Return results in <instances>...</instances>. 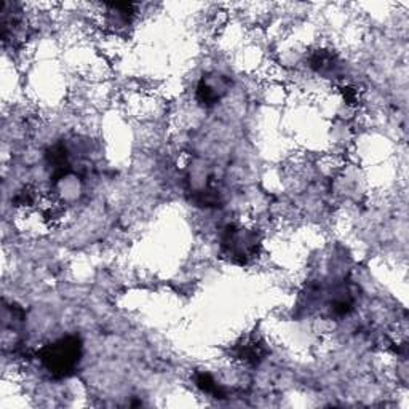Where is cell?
I'll return each mask as SVG.
<instances>
[{"label": "cell", "mask_w": 409, "mask_h": 409, "mask_svg": "<svg viewBox=\"0 0 409 409\" xmlns=\"http://www.w3.org/2000/svg\"><path fill=\"white\" fill-rule=\"evenodd\" d=\"M83 344L79 336H66L38 350V360L43 368L53 376L63 379L73 374L82 360Z\"/></svg>", "instance_id": "6da1fadb"}, {"label": "cell", "mask_w": 409, "mask_h": 409, "mask_svg": "<svg viewBox=\"0 0 409 409\" xmlns=\"http://www.w3.org/2000/svg\"><path fill=\"white\" fill-rule=\"evenodd\" d=\"M261 240L255 230L240 225H227L221 237V253L237 265H246L257 256Z\"/></svg>", "instance_id": "7a4b0ae2"}, {"label": "cell", "mask_w": 409, "mask_h": 409, "mask_svg": "<svg viewBox=\"0 0 409 409\" xmlns=\"http://www.w3.org/2000/svg\"><path fill=\"white\" fill-rule=\"evenodd\" d=\"M230 88V80L225 75L221 74H206L200 79L196 98L200 106L203 107H213L224 98Z\"/></svg>", "instance_id": "3957f363"}, {"label": "cell", "mask_w": 409, "mask_h": 409, "mask_svg": "<svg viewBox=\"0 0 409 409\" xmlns=\"http://www.w3.org/2000/svg\"><path fill=\"white\" fill-rule=\"evenodd\" d=\"M309 66L315 70L317 74L329 77V75H336L337 70H339V58H337L333 51L328 50H318L314 51L309 60Z\"/></svg>", "instance_id": "277c9868"}, {"label": "cell", "mask_w": 409, "mask_h": 409, "mask_svg": "<svg viewBox=\"0 0 409 409\" xmlns=\"http://www.w3.org/2000/svg\"><path fill=\"white\" fill-rule=\"evenodd\" d=\"M265 355H267V349L257 337H250V339L243 341L242 346L237 347L238 358L245 363H250V365H257L259 361L264 360Z\"/></svg>", "instance_id": "5b68a950"}, {"label": "cell", "mask_w": 409, "mask_h": 409, "mask_svg": "<svg viewBox=\"0 0 409 409\" xmlns=\"http://www.w3.org/2000/svg\"><path fill=\"white\" fill-rule=\"evenodd\" d=\"M134 18L133 4H109L107 5V24L115 29H123L132 24Z\"/></svg>", "instance_id": "8992f818"}, {"label": "cell", "mask_w": 409, "mask_h": 409, "mask_svg": "<svg viewBox=\"0 0 409 409\" xmlns=\"http://www.w3.org/2000/svg\"><path fill=\"white\" fill-rule=\"evenodd\" d=\"M196 384L200 388V391L208 393V395H213L214 398H224L225 397V391L223 387H221L211 374L208 373H197L196 376Z\"/></svg>", "instance_id": "52a82bcc"}]
</instances>
